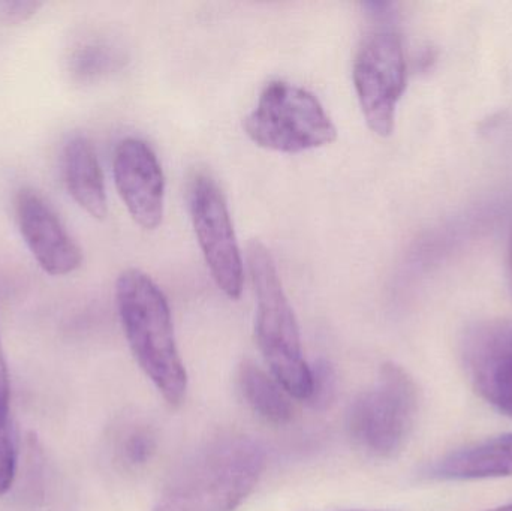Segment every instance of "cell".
I'll list each match as a JSON object with an SVG mask.
<instances>
[{
    "label": "cell",
    "mask_w": 512,
    "mask_h": 511,
    "mask_svg": "<svg viewBox=\"0 0 512 511\" xmlns=\"http://www.w3.org/2000/svg\"><path fill=\"white\" fill-rule=\"evenodd\" d=\"M265 467L258 441L245 435L216 438L174 474L153 511H234L254 492Z\"/></svg>",
    "instance_id": "obj_1"
},
{
    "label": "cell",
    "mask_w": 512,
    "mask_h": 511,
    "mask_svg": "<svg viewBox=\"0 0 512 511\" xmlns=\"http://www.w3.org/2000/svg\"><path fill=\"white\" fill-rule=\"evenodd\" d=\"M116 302L135 360L167 404L179 407L188 392V372L164 291L146 273L128 269L117 278Z\"/></svg>",
    "instance_id": "obj_2"
},
{
    "label": "cell",
    "mask_w": 512,
    "mask_h": 511,
    "mask_svg": "<svg viewBox=\"0 0 512 511\" xmlns=\"http://www.w3.org/2000/svg\"><path fill=\"white\" fill-rule=\"evenodd\" d=\"M248 263L256 297L259 350L283 390L307 402L312 393V366L304 359L297 318L283 290L276 261L264 243L252 240Z\"/></svg>",
    "instance_id": "obj_3"
},
{
    "label": "cell",
    "mask_w": 512,
    "mask_h": 511,
    "mask_svg": "<svg viewBox=\"0 0 512 511\" xmlns=\"http://www.w3.org/2000/svg\"><path fill=\"white\" fill-rule=\"evenodd\" d=\"M420 410L414 378L394 363H385L378 380L360 393L348 411L352 440L375 458H396L411 438Z\"/></svg>",
    "instance_id": "obj_4"
},
{
    "label": "cell",
    "mask_w": 512,
    "mask_h": 511,
    "mask_svg": "<svg viewBox=\"0 0 512 511\" xmlns=\"http://www.w3.org/2000/svg\"><path fill=\"white\" fill-rule=\"evenodd\" d=\"M256 146L280 153H301L333 143L337 129L309 90L288 81L268 83L245 122Z\"/></svg>",
    "instance_id": "obj_5"
},
{
    "label": "cell",
    "mask_w": 512,
    "mask_h": 511,
    "mask_svg": "<svg viewBox=\"0 0 512 511\" xmlns=\"http://www.w3.org/2000/svg\"><path fill=\"white\" fill-rule=\"evenodd\" d=\"M355 93L367 126L379 137H390L396 110L406 87V59L399 33L379 24L364 36L352 68Z\"/></svg>",
    "instance_id": "obj_6"
},
{
    "label": "cell",
    "mask_w": 512,
    "mask_h": 511,
    "mask_svg": "<svg viewBox=\"0 0 512 511\" xmlns=\"http://www.w3.org/2000/svg\"><path fill=\"white\" fill-rule=\"evenodd\" d=\"M189 210L212 278L230 299H239L245 279L242 254L227 200L209 174L198 173L191 180Z\"/></svg>",
    "instance_id": "obj_7"
},
{
    "label": "cell",
    "mask_w": 512,
    "mask_h": 511,
    "mask_svg": "<svg viewBox=\"0 0 512 511\" xmlns=\"http://www.w3.org/2000/svg\"><path fill=\"white\" fill-rule=\"evenodd\" d=\"M463 368L478 395L512 417V320L478 321L460 342Z\"/></svg>",
    "instance_id": "obj_8"
},
{
    "label": "cell",
    "mask_w": 512,
    "mask_h": 511,
    "mask_svg": "<svg viewBox=\"0 0 512 511\" xmlns=\"http://www.w3.org/2000/svg\"><path fill=\"white\" fill-rule=\"evenodd\" d=\"M113 173L132 219L144 230H156L164 218L165 177L152 147L140 138H126L114 153Z\"/></svg>",
    "instance_id": "obj_9"
},
{
    "label": "cell",
    "mask_w": 512,
    "mask_h": 511,
    "mask_svg": "<svg viewBox=\"0 0 512 511\" xmlns=\"http://www.w3.org/2000/svg\"><path fill=\"white\" fill-rule=\"evenodd\" d=\"M18 230L30 254L44 272L65 276L80 269L83 252L50 204L33 189H21L15 198Z\"/></svg>",
    "instance_id": "obj_10"
},
{
    "label": "cell",
    "mask_w": 512,
    "mask_h": 511,
    "mask_svg": "<svg viewBox=\"0 0 512 511\" xmlns=\"http://www.w3.org/2000/svg\"><path fill=\"white\" fill-rule=\"evenodd\" d=\"M436 480H483L512 476V434L490 438L436 461L427 471Z\"/></svg>",
    "instance_id": "obj_11"
},
{
    "label": "cell",
    "mask_w": 512,
    "mask_h": 511,
    "mask_svg": "<svg viewBox=\"0 0 512 511\" xmlns=\"http://www.w3.org/2000/svg\"><path fill=\"white\" fill-rule=\"evenodd\" d=\"M63 180L72 200L92 218L105 219L108 213L104 174L95 147L83 135L66 143L62 156Z\"/></svg>",
    "instance_id": "obj_12"
},
{
    "label": "cell",
    "mask_w": 512,
    "mask_h": 511,
    "mask_svg": "<svg viewBox=\"0 0 512 511\" xmlns=\"http://www.w3.org/2000/svg\"><path fill=\"white\" fill-rule=\"evenodd\" d=\"M239 384L249 407L271 425H288L294 407L283 387L255 363L245 362L239 369Z\"/></svg>",
    "instance_id": "obj_13"
},
{
    "label": "cell",
    "mask_w": 512,
    "mask_h": 511,
    "mask_svg": "<svg viewBox=\"0 0 512 511\" xmlns=\"http://www.w3.org/2000/svg\"><path fill=\"white\" fill-rule=\"evenodd\" d=\"M125 57L104 41H84L72 48L68 72L77 83H95L122 68Z\"/></svg>",
    "instance_id": "obj_14"
},
{
    "label": "cell",
    "mask_w": 512,
    "mask_h": 511,
    "mask_svg": "<svg viewBox=\"0 0 512 511\" xmlns=\"http://www.w3.org/2000/svg\"><path fill=\"white\" fill-rule=\"evenodd\" d=\"M156 452V438L147 429H135L123 443V456L132 467L146 465Z\"/></svg>",
    "instance_id": "obj_15"
},
{
    "label": "cell",
    "mask_w": 512,
    "mask_h": 511,
    "mask_svg": "<svg viewBox=\"0 0 512 511\" xmlns=\"http://www.w3.org/2000/svg\"><path fill=\"white\" fill-rule=\"evenodd\" d=\"M336 393V374L327 362L316 363L312 368V393L310 404L315 408H327Z\"/></svg>",
    "instance_id": "obj_16"
},
{
    "label": "cell",
    "mask_w": 512,
    "mask_h": 511,
    "mask_svg": "<svg viewBox=\"0 0 512 511\" xmlns=\"http://www.w3.org/2000/svg\"><path fill=\"white\" fill-rule=\"evenodd\" d=\"M17 468V447L11 426L0 428V497L11 489Z\"/></svg>",
    "instance_id": "obj_17"
},
{
    "label": "cell",
    "mask_w": 512,
    "mask_h": 511,
    "mask_svg": "<svg viewBox=\"0 0 512 511\" xmlns=\"http://www.w3.org/2000/svg\"><path fill=\"white\" fill-rule=\"evenodd\" d=\"M44 3L35 0H0V24L18 26L33 17Z\"/></svg>",
    "instance_id": "obj_18"
},
{
    "label": "cell",
    "mask_w": 512,
    "mask_h": 511,
    "mask_svg": "<svg viewBox=\"0 0 512 511\" xmlns=\"http://www.w3.org/2000/svg\"><path fill=\"white\" fill-rule=\"evenodd\" d=\"M9 402H11V383H9L8 363H6L2 341H0V428L11 426Z\"/></svg>",
    "instance_id": "obj_19"
},
{
    "label": "cell",
    "mask_w": 512,
    "mask_h": 511,
    "mask_svg": "<svg viewBox=\"0 0 512 511\" xmlns=\"http://www.w3.org/2000/svg\"><path fill=\"white\" fill-rule=\"evenodd\" d=\"M508 266H510V275L512 282V228L510 233V242H508Z\"/></svg>",
    "instance_id": "obj_20"
},
{
    "label": "cell",
    "mask_w": 512,
    "mask_h": 511,
    "mask_svg": "<svg viewBox=\"0 0 512 511\" xmlns=\"http://www.w3.org/2000/svg\"><path fill=\"white\" fill-rule=\"evenodd\" d=\"M489 511H512V503L507 504V506L498 507V509H493Z\"/></svg>",
    "instance_id": "obj_21"
},
{
    "label": "cell",
    "mask_w": 512,
    "mask_h": 511,
    "mask_svg": "<svg viewBox=\"0 0 512 511\" xmlns=\"http://www.w3.org/2000/svg\"><path fill=\"white\" fill-rule=\"evenodd\" d=\"M345 511H366V510H345Z\"/></svg>",
    "instance_id": "obj_22"
}]
</instances>
